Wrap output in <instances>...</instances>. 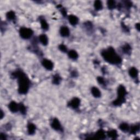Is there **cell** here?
Instances as JSON below:
<instances>
[{
	"mask_svg": "<svg viewBox=\"0 0 140 140\" xmlns=\"http://www.w3.org/2000/svg\"><path fill=\"white\" fill-rule=\"evenodd\" d=\"M13 76L18 78V92L20 94H25L29 90L30 82L27 76L22 71H16L13 73Z\"/></svg>",
	"mask_w": 140,
	"mask_h": 140,
	"instance_id": "obj_1",
	"label": "cell"
},
{
	"mask_svg": "<svg viewBox=\"0 0 140 140\" xmlns=\"http://www.w3.org/2000/svg\"><path fill=\"white\" fill-rule=\"evenodd\" d=\"M101 55L104 60L111 64L119 65L121 62V59L115 52L114 48L109 47L101 51Z\"/></svg>",
	"mask_w": 140,
	"mask_h": 140,
	"instance_id": "obj_2",
	"label": "cell"
},
{
	"mask_svg": "<svg viewBox=\"0 0 140 140\" xmlns=\"http://www.w3.org/2000/svg\"><path fill=\"white\" fill-rule=\"evenodd\" d=\"M117 93L118 97L113 102V104L116 106H120L125 102V96L127 94V92L123 85H120L118 88Z\"/></svg>",
	"mask_w": 140,
	"mask_h": 140,
	"instance_id": "obj_3",
	"label": "cell"
},
{
	"mask_svg": "<svg viewBox=\"0 0 140 140\" xmlns=\"http://www.w3.org/2000/svg\"><path fill=\"white\" fill-rule=\"evenodd\" d=\"M33 33V31L31 29H30V28L24 27L20 28V29L19 30L20 36L22 38H23V39H29V38L32 37Z\"/></svg>",
	"mask_w": 140,
	"mask_h": 140,
	"instance_id": "obj_4",
	"label": "cell"
},
{
	"mask_svg": "<svg viewBox=\"0 0 140 140\" xmlns=\"http://www.w3.org/2000/svg\"><path fill=\"white\" fill-rule=\"evenodd\" d=\"M51 128L56 131H62V128L58 118H54L51 123Z\"/></svg>",
	"mask_w": 140,
	"mask_h": 140,
	"instance_id": "obj_5",
	"label": "cell"
},
{
	"mask_svg": "<svg viewBox=\"0 0 140 140\" xmlns=\"http://www.w3.org/2000/svg\"><path fill=\"white\" fill-rule=\"evenodd\" d=\"M42 64L43 67L49 71H51L54 67V64L52 62L47 59H44L42 61Z\"/></svg>",
	"mask_w": 140,
	"mask_h": 140,
	"instance_id": "obj_6",
	"label": "cell"
},
{
	"mask_svg": "<svg viewBox=\"0 0 140 140\" xmlns=\"http://www.w3.org/2000/svg\"><path fill=\"white\" fill-rule=\"evenodd\" d=\"M80 103V101L79 98L74 97L69 101L68 105L69 106L73 108V109H77V108H78L79 107Z\"/></svg>",
	"mask_w": 140,
	"mask_h": 140,
	"instance_id": "obj_7",
	"label": "cell"
},
{
	"mask_svg": "<svg viewBox=\"0 0 140 140\" xmlns=\"http://www.w3.org/2000/svg\"><path fill=\"white\" fill-rule=\"evenodd\" d=\"M8 108L12 113H16L18 111H19V104L16 103L15 101H13L9 103Z\"/></svg>",
	"mask_w": 140,
	"mask_h": 140,
	"instance_id": "obj_8",
	"label": "cell"
},
{
	"mask_svg": "<svg viewBox=\"0 0 140 140\" xmlns=\"http://www.w3.org/2000/svg\"><path fill=\"white\" fill-rule=\"evenodd\" d=\"M106 134H105L104 131L102 130V129H100V130H98L96 134L94 135V138L96 139H103L106 138Z\"/></svg>",
	"mask_w": 140,
	"mask_h": 140,
	"instance_id": "obj_9",
	"label": "cell"
},
{
	"mask_svg": "<svg viewBox=\"0 0 140 140\" xmlns=\"http://www.w3.org/2000/svg\"><path fill=\"white\" fill-rule=\"evenodd\" d=\"M68 21L69 24L72 26H75L78 23L79 19L77 16L74 15H70L68 16Z\"/></svg>",
	"mask_w": 140,
	"mask_h": 140,
	"instance_id": "obj_10",
	"label": "cell"
},
{
	"mask_svg": "<svg viewBox=\"0 0 140 140\" xmlns=\"http://www.w3.org/2000/svg\"><path fill=\"white\" fill-rule=\"evenodd\" d=\"M60 33L61 36L64 37L69 36L70 34V31L68 28L66 26H62L60 30Z\"/></svg>",
	"mask_w": 140,
	"mask_h": 140,
	"instance_id": "obj_11",
	"label": "cell"
},
{
	"mask_svg": "<svg viewBox=\"0 0 140 140\" xmlns=\"http://www.w3.org/2000/svg\"><path fill=\"white\" fill-rule=\"evenodd\" d=\"M27 132L30 135H33L36 132V125L33 123H29L27 125Z\"/></svg>",
	"mask_w": 140,
	"mask_h": 140,
	"instance_id": "obj_12",
	"label": "cell"
},
{
	"mask_svg": "<svg viewBox=\"0 0 140 140\" xmlns=\"http://www.w3.org/2000/svg\"><path fill=\"white\" fill-rule=\"evenodd\" d=\"M129 75H130L131 77H132L133 78H137L138 76V69L134 67H132L130 68V69H129Z\"/></svg>",
	"mask_w": 140,
	"mask_h": 140,
	"instance_id": "obj_13",
	"label": "cell"
},
{
	"mask_svg": "<svg viewBox=\"0 0 140 140\" xmlns=\"http://www.w3.org/2000/svg\"><path fill=\"white\" fill-rule=\"evenodd\" d=\"M68 57L72 59V60H77L78 58V52H77L75 50H69L68 52Z\"/></svg>",
	"mask_w": 140,
	"mask_h": 140,
	"instance_id": "obj_14",
	"label": "cell"
},
{
	"mask_svg": "<svg viewBox=\"0 0 140 140\" xmlns=\"http://www.w3.org/2000/svg\"><path fill=\"white\" fill-rule=\"evenodd\" d=\"M91 91H92V95L94 96V97H96V98H99L101 96V92L97 87H95V86L93 87Z\"/></svg>",
	"mask_w": 140,
	"mask_h": 140,
	"instance_id": "obj_15",
	"label": "cell"
},
{
	"mask_svg": "<svg viewBox=\"0 0 140 140\" xmlns=\"http://www.w3.org/2000/svg\"><path fill=\"white\" fill-rule=\"evenodd\" d=\"M39 41L43 45H47L48 43V38L45 34H42L39 36Z\"/></svg>",
	"mask_w": 140,
	"mask_h": 140,
	"instance_id": "obj_16",
	"label": "cell"
},
{
	"mask_svg": "<svg viewBox=\"0 0 140 140\" xmlns=\"http://www.w3.org/2000/svg\"><path fill=\"white\" fill-rule=\"evenodd\" d=\"M119 128L120 130L121 131L124 132H127L130 131V127H129V125L127 123H121L119 125Z\"/></svg>",
	"mask_w": 140,
	"mask_h": 140,
	"instance_id": "obj_17",
	"label": "cell"
},
{
	"mask_svg": "<svg viewBox=\"0 0 140 140\" xmlns=\"http://www.w3.org/2000/svg\"><path fill=\"white\" fill-rule=\"evenodd\" d=\"M107 136L109 137L112 139H116L118 137V134L117 133V131L115 130H112L108 132Z\"/></svg>",
	"mask_w": 140,
	"mask_h": 140,
	"instance_id": "obj_18",
	"label": "cell"
},
{
	"mask_svg": "<svg viewBox=\"0 0 140 140\" xmlns=\"http://www.w3.org/2000/svg\"><path fill=\"white\" fill-rule=\"evenodd\" d=\"M40 23L41 27L43 30H47L49 29V25L47 23V21L44 18H42L40 19Z\"/></svg>",
	"mask_w": 140,
	"mask_h": 140,
	"instance_id": "obj_19",
	"label": "cell"
},
{
	"mask_svg": "<svg viewBox=\"0 0 140 140\" xmlns=\"http://www.w3.org/2000/svg\"><path fill=\"white\" fill-rule=\"evenodd\" d=\"M6 18L9 20H14L16 18L15 14L13 11H9L6 14Z\"/></svg>",
	"mask_w": 140,
	"mask_h": 140,
	"instance_id": "obj_20",
	"label": "cell"
},
{
	"mask_svg": "<svg viewBox=\"0 0 140 140\" xmlns=\"http://www.w3.org/2000/svg\"><path fill=\"white\" fill-rule=\"evenodd\" d=\"M94 8H95V9L96 10H100L101 9H102L103 7L102 3L100 1H95L94 4Z\"/></svg>",
	"mask_w": 140,
	"mask_h": 140,
	"instance_id": "obj_21",
	"label": "cell"
},
{
	"mask_svg": "<svg viewBox=\"0 0 140 140\" xmlns=\"http://www.w3.org/2000/svg\"><path fill=\"white\" fill-rule=\"evenodd\" d=\"M122 50L123 51L125 54H129V53H130L131 50V47H130V45L128 44H126L124 45L123 47L122 48Z\"/></svg>",
	"mask_w": 140,
	"mask_h": 140,
	"instance_id": "obj_22",
	"label": "cell"
},
{
	"mask_svg": "<svg viewBox=\"0 0 140 140\" xmlns=\"http://www.w3.org/2000/svg\"><path fill=\"white\" fill-rule=\"evenodd\" d=\"M61 80V78L59 75L56 74L55 76H53V78H52V82L54 84H59V83H60V81Z\"/></svg>",
	"mask_w": 140,
	"mask_h": 140,
	"instance_id": "obj_23",
	"label": "cell"
},
{
	"mask_svg": "<svg viewBox=\"0 0 140 140\" xmlns=\"http://www.w3.org/2000/svg\"><path fill=\"white\" fill-rule=\"evenodd\" d=\"M19 111L22 114H25L26 113V108L22 103L19 104Z\"/></svg>",
	"mask_w": 140,
	"mask_h": 140,
	"instance_id": "obj_24",
	"label": "cell"
},
{
	"mask_svg": "<svg viewBox=\"0 0 140 140\" xmlns=\"http://www.w3.org/2000/svg\"><path fill=\"white\" fill-rule=\"evenodd\" d=\"M107 5L108 8L110 9H113L115 8V7H116V3H115V2L114 1H112V0H111V1H108Z\"/></svg>",
	"mask_w": 140,
	"mask_h": 140,
	"instance_id": "obj_25",
	"label": "cell"
},
{
	"mask_svg": "<svg viewBox=\"0 0 140 140\" xmlns=\"http://www.w3.org/2000/svg\"><path fill=\"white\" fill-rule=\"evenodd\" d=\"M130 130L131 131V134H135L136 132L139 131V125L138 124V125H134L133 127L131 128V129L130 128Z\"/></svg>",
	"mask_w": 140,
	"mask_h": 140,
	"instance_id": "obj_26",
	"label": "cell"
},
{
	"mask_svg": "<svg viewBox=\"0 0 140 140\" xmlns=\"http://www.w3.org/2000/svg\"><path fill=\"white\" fill-rule=\"evenodd\" d=\"M59 50H60L62 52H66L67 51V48L64 44H60V45H59Z\"/></svg>",
	"mask_w": 140,
	"mask_h": 140,
	"instance_id": "obj_27",
	"label": "cell"
},
{
	"mask_svg": "<svg viewBox=\"0 0 140 140\" xmlns=\"http://www.w3.org/2000/svg\"><path fill=\"white\" fill-rule=\"evenodd\" d=\"M97 80V82H99L100 84L105 85V83H106V82H105L104 79L103 77H98Z\"/></svg>",
	"mask_w": 140,
	"mask_h": 140,
	"instance_id": "obj_28",
	"label": "cell"
},
{
	"mask_svg": "<svg viewBox=\"0 0 140 140\" xmlns=\"http://www.w3.org/2000/svg\"><path fill=\"white\" fill-rule=\"evenodd\" d=\"M6 139H7V137H6V136L5 135V134H3V133H1V134H0V139L5 140Z\"/></svg>",
	"mask_w": 140,
	"mask_h": 140,
	"instance_id": "obj_29",
	"label": "cell"
},
{
	"mask_svg": "<svg viewBox=\"0 0 140 140\" xmlns=\"http://www.w3.org/2000/svg\"><path fill=\"white\" fill-rule=\"evenodd\" d=\"M135 27L136 28V29L138 31H139V28H140V24L139 23H137L136 24Z\"/></svg>",
	"mask_w": 140,
	"mask_h": 140,
	"instance_id": "obj_30",
	"label": "cell"
},
{
	"mask_svg": "<svg viewBox=\"0 0 140 140\" xmlns=\"http://www.w3.org/2000/svg\"><path fill=\"white\" fill-rule=\"evenodd\" d=\"M71 75L73 77H76L77 76V73L75 71H73L71 73Z\"/></svg>",
	"mask_w": 140,
	"mask_h": 140,
	"instance_id": "obj_31",
	"label": "cell"
},
{
	"mask_svg": "<svg viewBox=\"0 0 140 140\" xmlns=\"http://www.w3.org/2000/svg\"><path fill=\"white\" fill-rule=\"evenodd\" d=\"M4 114H5L4 112H3V111L1 110V119H3V117H4V115H5Z\"/></svg>",
	"mask_w": 140,
	"mask_h": 140,
	"instance_id": "obj_32",
	"label": "cell"
}]
</instances>
